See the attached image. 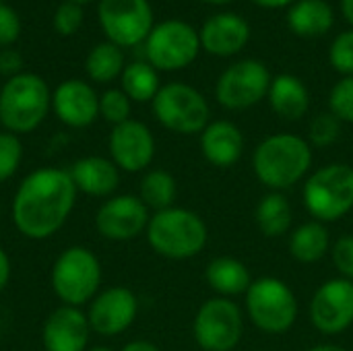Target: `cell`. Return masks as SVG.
Segmentation results:
<instances>
[{
  "label": "cell",
  "mask_w": 353,
  "mask_h": 351,
  "mask_svg": "<svg viewBox=\"0 0 353 351\" xmlns=\"http://www.w3.org/2000/svg\"><path fill=\"white\" fill-rule=\"evenodd\" d=\"M110 155L118 170L139 174L147 170L155 157V137L147 124L139 120H126L110 132Z\"/></svg>",
  "instance_id": "obj_15"
},
{
  "label": "cell",
  "mask_w": 353,
  "mask_h": 351,
  "mask_svg": "<svg viewBox=\"0 0 353 351\" xmlns=\"http://www.w3.org/2000/svg\"><path fill=\"white\" fill-rule=\"evenodd\" d=\"M151 211L134 194L110 197L95 213V228L101 238L128 242L147 232Z\"/></svg>",
  "instance_id": "obj_14"
},
{
  "label": "cell",
  "mask_w": 353,
  "mask_h": 351,
  "mask_svg": "<svg viewBox=\"0 0 353 351\" xmlns=\"http://www.w3.org/2000/svg\"><path fill=\"white\" fill-rule=\"evenodd\" d=\"M310 323L325 335L335 337L353 325V281L343 277L327 279L310 298Z\"/></svg>",
  "instance_id": "obj_13"
},
{
  "label": "cell",
  "mask_w": 353,
  "mask_h": 351,
  "mask_svg": "<svg viewBox=\"0 0 353 351\" xmlns=\"http://www.w3.org/2000/svg\"><path fill=\"white\" fill-rule=\"evenodd\" d=\"M77 194L79 190L66 170H35L14 192L12 221L25 238L46 240L66 223Z\"/></svg>",
  "instance_id": "obj_1"
},
{
  "label": "cell",
  "mask_w": 353,
  "mask_h": 351,
  "mask_svg": "<svg viewBox=\"0 0 353 351\" xmlns=\"http://www.w3.org/2000/svg\"><path fill=\"white\" fill-rule=\"evenodd\" d=\"M91 325L87 314L74 306L56 308L43 323L41 343L46 351H87Z\"/></svg>",
  "instance_id": "obj_18"
},
{
  "label": "cell",
  "mask_w": 353,
  "mask_h": 351,
  "mask_svg": "<svg viewBox=\"0 0 353 351\" xmlns=\"http://www.w3.org/2000/svg\"><path fill=\"white\" fill-rule=\"evenodd\" d=\"M341 124L343 122L331 112L316 114L308 126V143L319 149L335 145L341 137Z\"/></svg>",
  "instance_id": "obj_30"
},
{
  "label": "cell",
  "mask_w": 353,
  "mask_h": 351,
  "mask_svg": "<svg viewBox=\"0 0 353 351\" xmlns=\"http://www.w3.org/2000/svg\"><path fill=\"white\" fill-rule=\"evenodd\" d=\"M52 110V91L35 72H19L0 89V124L12 134L35 130Z\"/></svg>",
  "instance_id": "obj_4"
},
{
  "label": "cell",
  "mask_w": 353,
  "mask_h": 351,
  "mask_svg": "<svg viewBox=\"0 0 353 351\" xmlns=\"http://www.w3.org/2000/svg\"><path fill=\"white\" fill-rule=\"evenodd\" d=\"M23 72V56L12 48H0V74L10 79Z\"/></svg>",
  "instance_id": "obj_38"
},
{
  "label": "cell",
  "mask_w": 353,
  "mask_h": 351,
  "mask_svg": "<svg viewBox=\"0 0 353 351\" xmlns=\"http://www.w3.org/2000/svg\"><path fill=\"white\" fill-rule=\"evenodd\" d=\"M79 192L89 197H110L120 184V170L112 159L89 155L72 163L68 170Z\"/></svg>",
  "instance_id": "obj_21"
},
{
  "label": "cell",
  "mask_w": 353,
  "mask_h": 351,
  "mask_svg": "<svg viewBox=\"0 0 353 351\" xmlns=\"http://www.w3.org/2000/svg\"><path fill=\"white\" fill-rule=\"evenodd\" d=\"M248 321L265 335H285L298 321L300 306L294 290L279 277H259L244 294Z\"/></svg>",
  "instance_id": "obj_6"
},
{
  "label": "cell",
  "mask_w": 353,
  "mask_h": 351,
  "mask_svg": "<svg viewBox=\"0 0 353 351\" xmlns=\"http://www.w3.org/2000/svg\"><path fill=\"white\" fill-rule=\"evenodd\" d=\"M312 161V145L304 137L277 132L256 145L252 153V172L265 188L283 192L308 178Z\"/></svg>",
  "instance_id": "obj_2"
},
{
  "label": "cell",
  "mask_w": 353,
  "mask_h": 351,
  "mask_svg": "<svg viewBox=\"0 0 353 351\" xmlns=\"http://www.w3.org/2000/svg\"><path fill=\"white\" fill-rule=\"evenodd\" d=\"M329 112L341 122L353 124V77H343L333 85L329 93Z\"/></svg>",
  "instance_id": "obj_33"
},
{
  "label": "cell",
  "mask_w": 353,
  "mask_h": 351,
  "mask_svg": "<svg viewBox=\"0 0 353 351\" xmlns=\"http://www.w3.org/2000/svg\"><path fill=\"white\" fill-rule=\"evenodd\" d=\"M288 27L300 37H319L335 23L333 6L327 0H296L285 14Z\"/></svg>",
  "instance_id": "obj_24"
},
{
  "label": "cell",
  "mask_w": 353,
  "mask_h": 351,
  "mask_svg": "<svg viewBox=\"0 0 353 351\" xmlns=\"http://www.w3.org/2000/svg\"><path fill=\"white\" fill-rule=\"evenodd\" d=\"M271 72L261 60H238L230 64L215 83V99L232 112L248 110L261 103L271 89Z\"/></svg>",
  "instance_id": "obj_11"
},
{
  "label": "cell",
  "mask_w": 353,
  "mask_h": 351,
  "mask_svg": "<svg viewBox=\"0 0 353 351\" xmlns=\"http://www.w3.org/2000/svg\"><path fill=\"white\" fill-rule=\"evenodd\" d=\"M203 2H207V4H215V6H219V4H230V2H234V0H203Z\"/></svg>",
  "instance_id": "obj_44"
},
{
  "label": "cell",
  "mask_w": 353,
  "mask_h": 351,
  "mask_svg": "<svg viewBox=\"0 0 353 351\" xmlns=\"http://www.w3.org/2000/svg\"><path fill=\"white\" fill-rule=\"evenodd\" d=\"M331 261L339 277L353 281V234H345L331 244Z\"/></svg>",
  "instance_id": "obj_36"
},
{
  "label": "cell",
  "mask_w": 353,
  "mask_h": 351,
  "mask_svg": "<svg viewBox=\"0 0 353 351\" xmlns=\"http://www.w3.org/2000/svg\"><path fill=\"white\" fill-rule=\"evenodd\" d=\"M68 2H74V4H89V2H93V0H68Z\"/></svg>",
  "instance_id": "obj_46"
},
{
  "label": "cell",
  "mask_w": 353,
  "mask_h": 351,
  "mask_svg": "<svg viewBox=\"0 0 353 351\" xmlns=\"http://www.w3.org/2000/svg\"><path fill=\"white\" fill-rule=\"evenodd\" d=\"M87 351H112L110 348H105V345H95V348H89Z\"/></svg>",
  "instance_id": "obj_45"
},
{
  "label": "cell",
  "mask_w": 353,
  "mask_h": 351,
  "mask_svg": "<svg viewBox=\"0 0 353 351\" xmlns=\"http://www.w3.org/2000/svg\"><path fill=\"white\" fill-rule=\"evenodd\" d=\"M304 351H347L345 348H341V345H335V343H316V345H312V348H308V350Z\"/></svg>",
  "instance_id": "obj_42"
},
{
  "label": "cell",
  "mask_w": 353,
  "mask_h": 351,
  "mask_svg": "<svg viewBox=\"0 0 353 351\" xmlns=\"http://www.w3.org/2000/svg\"><path fill=\"white\" fill-rule=\"evenodd\" d=\"M145 234L149 246L170 261L194 259L209 242V228L205 219L184 207H170L153 213Z\"/></svg>",
  "instance_id": "obj_3"
},
{
  "label": "cell",
  "mask_w": 353,
  "mask_h": 351,
  "mask_svg": "<svg viewBox=\"0 0 353 351\" xmlns=\"http://www.w3.org/2000/svg\"><path fill=\"white\" fill-rule=\"evenodd\" d=\"M151 106L157 122L176 134H201L211 122L205 95L188 83L161 85Z\"/></svg>",
  "instance_id": "obj_8"
},
{
  "label": "cell",
  "mask_w": 353,
  "mask_h": 351,
  "mask_svg": "<svg viewBox=\"0 0 353 351\" xmlns=\"http://www.w3.org/2000/svg\"><path fill=\"white\" fill-rule=\"evenodd\" d=\"M120 351H161L155 343H151V341H145V339H137V341H130V343H126L124 348Z\"/></svg>",
  "instance_id": "obj_40"
},
{
  "label": "cell",
  "mask_w": 353,
  "mask_h": 351,
  "mask_svg": "<svg viewBox=\"0 0 353 351\" xmlns=\"http://www.w3.org/2000/svg\"><path fill=\"white\" fill-rule=\"evenodd\" d=\"M201 52L199 31L180 19L157 23L145 39L147 62L155 70L174 72L190 66Z\"/></svg>",
  "instance_id": "obj_9"
},
{
  "label": "cell",
  "mask_w": 353,
  "mask_h": 351,
  "mask_svg": "<svg viewBox=\"0 0 353 351\" xmlns=\"http://www.w3.org/2000/svg\"><path fill=\"white\" fill-rule=\"evenodd\" d=\"M199 37L205 52L228 58L244 50L250 39V25L236 12H219L203 23Z\"/></svg>",
  "instance_id": "obj_19"
},
{
  "label": "cell",
  "mask_w": 353,
  "mask_h": 351,
  "mask_svg": "<svg viewBox=\"0 0 353 351\" xmlns=\"http://www.w3.org/2000/svg\"><path fill=\"white\" fill-rule=\"evenodd\" d=\"M124 66V52L112 41L93 46L85 58V72L93 83H112L114 79L122 77Z\"/></svg>",
  "instance_id": "obj_27"
},
{
  "label": "cell",
  "mask_w": 353,
  "mask_h": 351,
  "mask_svg": "<svg viewBox=\"0 0 353 351\" xmlns=\"http://www.w3.org/2000/svg\"><path fill=\"white\" fill-rule=\"evenodd\" d=\"M329 228L321 221H304L290 232V254L302 265H314L331 252Z\"/></svg>",
  "instance_id": "obj_25"
},
{
  "label": "cell",
  "mask_w": 353,
  "mask_h": 351,
  "mask_svg": "<svg viewBox=\"0 0 353 351\" xmlns=\"http://www.w3.org/2000/svg\"><path fill=\"white\" fill-rule=\"evenodd\" d=\"M52 110L62 124L70 128H87L99 116V95L89 83L68 79L52 91Z\"/></svg>",
  "instance_id": "obj_17"
},
{
  "label": "cell",
  "mask_w": 353,
  "mask_h": 351,
  "mask_svg": "<svg viewBox=\"0 0 353 351\" xmlns=\"http://www.w3.org/2000/svg\"><path fill=\"white\" fill-rule=\"evenodd\" d=\"M199 137L203 157L215 168H232L240 161L244 153V134L230 120L209 122Z\"/></svg>",
  "instance_id": "obj_20"
},
{
  "label": "cell",
  "mask_w": 353,
  "mask_h": 351,
  "mask_svg": "<svg viewBox=\"0 0 353 351\" xmlns=\"http://www.w3.org/2000/svg\"><path fill=\"white\" fill-rule=\"evenodd\" d=\"M23 159L21 139L8 130L0 132V182H6L14 176Z\"/></svg>",
  "instance_id": "obj_32"
},
{
  "label": "cell",
  "mask_w": 353,
  "mask_h": 351,
  "mask_svg": "<svg viewBox=\"0 0 353 351\" xmlns=\"http://www.w3.org/2000/svg\"><path fill=\"white\" fill-rule=\"evenodd\" d=\"M0 2H4V0H0Z\"/></svg>",
  "instance_id": "obj_48"
},
{
  "label": "cell",
  "mask_w": 353,
  "mask_h": 351,
  "mask_svg": "<svg viewBox=\"0 0 353 351\" xmlns=\"http://www.w3.org/2000/svg\"><path fill=\"white\" fill-rule=\"evenodd\" d=\"M139 314V300L128 288H110L97 294L89 304L91 331L101 337H116L130 329Z\"/></svg>",
  "instance_id": "obj_16"
},
{
  "label": "cell",
  "mask_w": 353,
  "mask_h": 351,
  "mask_svg": "<svg viewBox=\"0 0 353 351\" xmlns=\"http://www.w3.org/2000/svg\"><path fill=\"white\" fill-rule=\"evenodd\" d=\"M97 19L108 41L120 48L145 43L155 27L149 0H99Z\"/></svg>",
  "instance_id": "obj_12"
},
{
  "label": "cell",
  "mask_w": 353,
  "mask_h": 351,
  "mask_svg": "<svg viewBox=\"0 0 353 351\" xmlns=\"http://www.w3.org/2000/svg\"><path fill=\"white\" fill-rule=\"evenodd\" d=\"M192 335L203 351H234L244 337V312L230 298H211L194 314Z\"/></svg>",
  "instance_id": "obj_10"
},
{
  "label": "cell",
  "mask_w": 353,
  "mask_h": 351,
  "mask_svg": "<svg viewBox=\"0 0 353 351\" xmlns=\"http://www.w3.org/2000/svg\"><path fill=\"white\" fill-rule=\"evenodd\" d=\"M256 228L265 238H283L294 223V211L283 192L269 190L254 209Z\"/></svg>",
  "instance_id": "obj_26"
},
{
  "label": "cell",
  "mask_w": 353,
  "mask_h": 351,
  "mask_svg": "<svg viewBox=\"0 0 353 351\" xmlns=\"http://www.w3.org/2000/svg\"><path fill=\"white\" fill-rule=\"evenodd\" d=\"M8 281H10V259L0 246V292L8 285Z\"/></svg>",
  "instance_id": "obj_39"
},
{
  "label": "cell",
  "mask_w": 353,
  "mask_h": 351,
  "mask_svg": "<svg viewBox=\"0 0 353 351\" xmlns=\"http://www.w3.org/2000/svg\"><path fill=\"white\" fill-rule=\"evenodd\" d=\"M21 29V17L17 10L10 4L0 2V48H10L19 39Z\"/></svg>",
  "instance_id": "obj_37"
},
{
  "label": "cell",
  "mask_w": 353,
  "mask_h": 351,
  "mask_svg": "<svg viewBox=\"0 0 353 351\" xmlns=\"http://www.w3.org/2000/svg\"><path fill=\"white\" fill-rule=\"evenodd\" d=\"M341 10H343V17L347 19V23L353 27V0H341Z\"/></svg>",
  "instance_id": "obj_43"
},
{
  "label": "cell",
  "mask_w": 353,
  "mask_h": 351,
  "mask_svg": "<svg viewBox=\"0 0 353 351\" xmlns=\"http://www.w3.org/2000/svg\"><path fill=\"white\" fill-rule=\"evenodd\" d=\"M178 194L176 178L165 170H149L139 186V199L147 205L149 211H163L174 207Z\"/></svg>",
  "instance_id": "obj_29"
},
{
  "label": "cell",
  "mask_w": 353,
  "mask_h": 351,
  "mask_svg": "<svg viewBox=\"0 0 353 351\" xmlns=\"http://www.w3.org/2000/svg\"><path fill=\"white\" fill-rule=\"evenodd\" d=\"M302 201L314 221L333 223L353 211V166L343 161L327 163L308 174Z\"/></svg>",
  "instance_id": "obj_5"
},
{
  "label": "cell",
  "mask_w": 353,
  "mask_h": 351,
  "mask_svg": "<svg viewBox=\"0 0 353 351\" xmlns=\"http://www.w3.org/2000/svg\"><path fill=\"white\" fill-rule=\"evenodd\" d=\"M252 2L263 8H285V6H292L296 0H252Z\"/></svg>",
  "instance_id": "obj_41"
},
{
  "label": "cell",
  "mask_w": 353,
  "mask_h": 351,
  "mask_svg": "<svg viewBox=\"0 0 353 351\" xmlns=\"http://www.w3.org/2000/svg\"><path fill=\"white\" fill-rule=\"evenodd\" d=\"M329 62L333 70L343 77H353V29L339 33L329 48Z\"/></svg>",
  "instance_id": "obj_34"
},
{
  "label": "cell",
  "mask_w": 353,
  "mask_h": 351,
  "mask_svg": "<svg viewBox=\"0 0 353 351\" xmlns=\"http://www.w3.org/2000/svg\"><path fill=\"white\" fill-rule=\"evenodd\" d=\"M0 217H2V209H0Z\"/></svg>",
  "instance_id": "obj_47"
},
{
  "label": "cell",
  "mask_w": 353,
  "mask_h": 351,
  "mask_svg": "<svg viewBox=\"0 0 353 351\" xmlns=\"http://www.w3.org/2000/svg\"><path fill=\"white\" fill-rule=\"evenodd\" d=\"M205 281L219 298H236L244 296L250 288L252 273L250 269L234 257H215L205 267Z\"/></svg>",
  "instance_id": "obj_23"
},
{
  "label": "cell",
  "mask_w": 353,
  "mask_h": 351,
  "mask_svg": "<svg viewBox=\"0 0 353 351\" xmlns=\"http://www.w3.org/2000/svg\"><path fill=\"white\" fill-rule=\"evenodd\" d=\"M101 285L99 259L85 246L66 248L52 267V290L64 306L81 308L91 302Z\"/></svg>",
  "instance_id": "obj_7"
},
{
  "label": "cell",
  "mask_w": 353,
  "mask_h": 351,
  "mask_svg": "<svg viewBox=\"0 0 353 351\" xmlns=\"http://www.w3.org/2000/svg\"><path fill=\"white\" fill-rule=\"evenodd\" d=\"M122 91L130 97V101H153L157 91L161 89L159 70H155L147 60H134L122 70Z\"/></svg>",
  "instance_id": "obj_28"
},
{
  "label": "cell",
  "mask_w": 353,
  "mask_h": 351,
  "mask_svg": "<svg viewBox=\"0 0 353 351\" xmlns=\"http://www.w3.org/2000/svg\"><path fill=\"white\" fill-rule=\"evenodd\" d=\"M83 19H85L83 6L64 0L62 4H58V8L54 12V19H52V25H54V29H56L58 35L68 37V35H74L81 29Z\"/></svg>",
  "instance_id": "obj_35"
},
{
  "label": "cell",
  "mask_w": 353,
  "mask_h": 351,
  "mask_svg": "<svg viewBox=\"0 0 353 351\" xmlns=\"http://www.w3.org/2000/svg\"><path fill=\"white\" fill-rule=\"evenodd\" d=\"M267 99H269L271 110L281 120H288V122L302 120L310 110L308 87L304 85L302 79H298L296 74H288V72L273 77Z\"/></svg>",
  "instance_id": "obj_22"
},
{
  "label": "cell",
  "mask_w": 353,
  "mask_h": 351,
  "mask_svg": "<svg viewBox=\"0 0 353 351\" xmlns=\"http://www.w3.org/2000/svg\"><path fill=\"white\" fill-rule=\"evenodd\" d=\"M132 112V101L122 89H108L99 95V116L118 126L126 120H130Z\"/></svg>",
  "instance_id": "obj_31"
}]
</instances>
